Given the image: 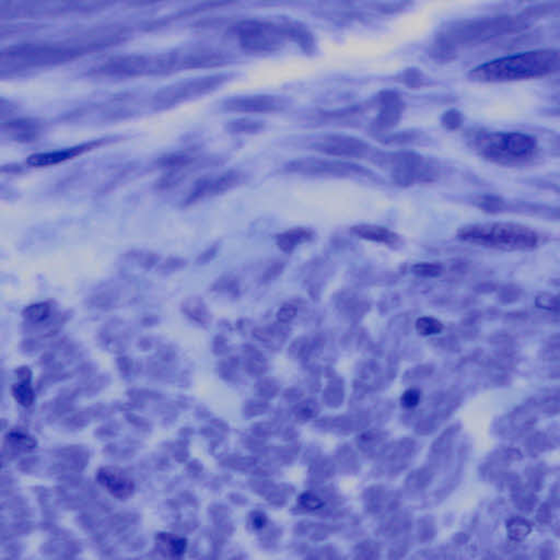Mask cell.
Wrapping results in <instances>:
<instances>
[{
	"label": "cell",
	"mask_w": 560,
	"mask_h": 560,
	"mask_svg": "<svg viewBox=\"0 0 560 560\" xmlns=\"http://www.w3.org/2000/svg\"><path fill=\"white\" fill-rule=\"evenodd\" d=\"M420 399H422V394L418 390L409 389L401 397V405L405 408H415L418 406Z\"/></svg>",
	"instance_id": "obj_29"
},
{
	"label": "cell",
	"mask_w": 560,
	"mask_h": 560,
	"mask_svg": "<svg viewBox=\"0 0 560 560\" xmlns=\"http://www.w3.org/2000/svg\"><path fill=\"white\" fill-rule=\"evenodd\" d=\"M297 316V308L293 304H283L281 308L278 310L277 320L279 323L287 324L290 323L291 320Z\"/></svg>",
	"instance_id": "obj_30"
},
{
	"label": "cell",
	"mask_w": 560,
	"mask_h": 560,
	"mask_svg": "<svg viewBox=\"0 0 560 560\" xmlns=\"http://www.w3.org/2000/svg\"><path fill=\"white\" fill-rule=\"evenodd\" d=\"M248 366L253 374H260L263 370V362L258 356H251L248 360Z\"/></svg>",
	"instance_id": "obj_31"
},
{
	"label": "cell",
	"mask_w": 560,
	"mask_h": 560,
	"mask_svg": "<svg viewBox=\"0 0 560 560\" xmlns=\"http://www.w3.org/2000/svg\"><path fill=\"white\" fill-rule=\"evenodd\" d=\"M283 108L281 98L265 94L237 96L229 98L223 103V109L227 111L245 114L274 113Z\"/></svg>",
	"instance_id": "obj_12"
},
{
	"label": "cell",
	"mask_w": 560,
	"mask_h": 560,
	"mask_svg": "<svg viewBox=\"0 0 560 560\" xmlns=\"http://www.w3.org/2000/svg\"><path fill=\"white\" fill-rule=\"evenodd\" d=\"M19 382L13 386V395L15 401L23 407H29L34 401V391L31 385V374L27 368L19 369Z\"/></svg>",
	"instance_id": "obj_17"
},
{
	"label": "cell",
	"mask_w": 560,
	"mask_h": 560,
	"mask_svg": "<svg viewBox=\"0 0 560 560\" xmlns=\"http://www.w3.org/2000/svg\"><path fill=\"white\" fill-rule=\"evenodd\" d=\"M6 133L17 142H32L38 138L40 126L38 121L30 119H11L3 125Z\"/></svg>",
	"instance_id": "obj_15"
},
{
	"label": "cell",
	"mask_w": 560,
	"mask_h": 560,
	"mask_svg": "<svg viewBox=\"0 0 560 560\" xmlns=\"http://www.w3.org/2000/svg\"><path fill=\"white\" fill-rule=\"evenodd\" d=\"M264 128L262 121H252V119H237L231 121L228 129L233 134H254Z\"/></svg>",
	"instance_id": "obj_24"
},
{
	"label": "cell",
	"mask_w": 560,
	"mask_h": 560,
	"mask_svg": "<svg viewBox=\"0 0 560 560\" xmlns=\"http://www.w3.org/2000/svg\"><path fill=\"white\" fill-rule=\"evenodd\" d=\"M316 148L325 154L341 156H361L368 149L367 145L360 139L341 135L324 137L316 144Z\"/></svg>",
	"instance_id": "obj_14"
},
{
	"label": "cell",
	"mask_w": 560,
	"mask_h": 560,
	"mask_svg": "<svg viewBox=\"0 0 560 560\" xmlns=\"http://www.w3.org/2000/svg\"><path fill=\"white\" fill-rule=\"evenodd\" d=\"M265 522L266 519L265 517H263V515H260V517H254V519H253V526L256 529H260L264 526Z\"/></svg>",
	"instance_id": "obj_32"
},
{
	"label": "cell",
	"mask_w": 560,
	"mask_h": 560,
	"mask_svg": "<svg viewBox=\"0 0 560 560\" xmlns=\"http://www.w3.org/2000/svg\"><path fill=\"white\" fill-rule=\"evenodd\" d=\"M519 20L510 17H499L490 20L473 21L463 23L461 26L455 27L445 32L441 40L443 50H453L464 45L478 43L484 40L496 38V36L515 30L519 28Z\"/></svg>",
	"instance_id": "obj_6"
},
{
	"label": "cell",
	"mask_w": 560,
	"mask_h": 560,
	"mask_svg": "<svg viewBox=\"0 0 560 560\" xmlns=\"http://www.w3.org/2000/svg\"><path fill=\"white\" fill-rule=\"evenodd\" d=\"M235 36L239 44L246 51L273 52L281 46L286 38H290V23L275 24L250 19L237 24Z\"/></svg>",
	"instance_id": "obj_7"
},
{
	"label": "cell",
	"mask_w": 560,
	"mask_h": 560,
	"mask_svg": "<svg viewBox=\"0 0 560 560\" xmlns=\"http://www.w3.org/2000/svg\"><path fill=\"white\" fill-rule=\"evenodd\" d=\"M441 270V266L432 264V263H420L414 266L415 273L419 276H424V277L438 276Z\"/></svg>",
	"instance_id": "obj_28"
},
{
	"label": "cell",
	"mask_w": 560,
	"mask_h": 560,
	"mask_svg": "<svg viewBox=\"0 0 560 560\" xmlns=\"http://www.w3.org/2000/svg\"><path fill=\"white\" fill-rule=\"evenodd\" d=\"M96 480L106 492L117 499H126L134 492L133 480L117 467H102L98 469Z\"/></svg>",
	"instance_id": "obj_13"
},
{
	"label": "cell",
	"mask_w": 560,
	"mask_h": 560,
	"mask_svg": "<svg viewBox=\"0 0 560 560\" xmlns=\"http://www.w3.org/2000/svg\"><path fill=\"white\" fill-rule=\"evenodd\" d=\"M156 542L159 544L160 547L168 555L173 556V557H179L182 556L186 550V540L184 538H177L171 534H161L156 536Z\"/></svg>",
	"instance_id": "obj_19"
},
{
	"label": "cell",
	"mask_w": 560,
	"mask_h": 560,
	"mask_svg": "<svg viewBox=\"0 0 560 560\" xmlns=\"http://www.w3.org/2000/svg\"><path fill=\"white\" fill-rule=\"evenodd\" d=\"M353 233L364 240L382 244H395L399 241V235L388 228L378 226H358L353 228Z\"/></svg>",
	"instance_id": "obj_16"
},
{
	"label": "cell",
	"mask_w": 560,
	"mask_h": 560,
	"mask_svg": "<svg viewBox=\"0 0 560 560\" xmlns=\"http://www.w3.org/2000/svg\"><path fill=\"white\" fill-rule=\"evenodd\" d=\"M459 239L469 244L502 251H529L538 246L540 235L525 226L513 222H484L459 229Z\"/></svg>",
	"instance_id": "obj_4"
},
{
	"label": "cell",
	"mask_w": 560,
	"mask_h": 560,
	"mask_svg": "<svg viewBox=\"0 0 560 560\" xmlns=\"http://www.w3.org/2000/svg\"><path fill=\"white\" fill-rule=\"evenodd\" d=\"M559 54L555 50H536L505 56L478 65L469 73L477 82H510L540 78L557 71Z\"/></svg>",
	"instance_id": "obj_2"
},
{
	"label": "cell",
	"mask_w": 560,
	"mask_h": 560,
	"mask_svg": "<svg viewBox=\"0 0 560 560\" xmlns=\"http://www.w3.org/2000/svg\"><path fill=\"white\" fill-rule=\"evenodd\" d=\"M189 69V51H184L113 56L92 67L90 73L96 77L127 79L162 76Z\"/></svg>",
	"instance_id": "obj_3"
},
{
	"label": "cell",
	"mask_w": 560,
	"mask_h": 560,
	"mask_svg": "<svg viewBox=\"0 0 560 560\" xmlns=\"http://www.w3.org/2000/svg\"><path fill=\"white\" fill-rule=\"evenodd\" d=\"M476 152L488 161L515 164L532 159L538 150L534 137L519 131H498L474 138Z\"/></svg>",
	"instance_id": "obj_5"
},
{
	"label": "cell",
	"mask_w": 560,
	"mask_h": 560,
	"mask_svg": "<svg viewBox=\"0 0 560 560\" xmlns=\"http://www.w3.org/2000/svg\"><path fill=\"white\" fill-rule=\"evenodd\" d=\"M52 308L47 302L33 303L23 311V316L31 323H42L51 316Z\"/></svg>",
	"instance_id": "obj_21"
},
{
	"label": "cell",
	"mask_w": 560,
	"mask_h": 560,
	"mask_svg": "<svg viewBox=\"0 0 560 560\" xmlns=\"http://www.w3.org/2000/svg\"><path fill=\"white\" fill-rule=\"evenodd\" d=\"M286 170L293 173L307 175H361L364 170L355 164L346 162L327 161V160H295L286 165Z\"/></svg>",
	"instance_id": "obj_10"
},
{
	"label": "cell",
	"mask_w": 560,
	"mask_h": 560,
	"mask_svg": "<svg viewBox=\"0 0 560 560\" xmlns=\"http://www.w3.org/2000/svg\"><path fill=\"white\" fill-rule=\"evenodd\" d=\"M311 235H312L309 230L302 229V228L291 229L278 237L277 244L280 250L283 252H293L298 245L307 242Z\"/></svg>",
	"instance_id": "obj_18"
},
{
	"label": "cell",
	"mask_w": 560,
	"mask_h": 560,
	"mask_svg": "<svg viewBox=\"0 0 560 560\" xmlns=\"http://www.w3.org/2000/svg\"><path fill=\"white\" fill-rule=\"evenodd\" d=\"M189 169L191 167L167 170V172L156 182V189L159 191H168V189L177 186L187 177Z\"/></svg>",
	"instance_id": "obj_20"
},
{
	"label": "cell",
	"mask_w": 560,
	"mask_h": 560,
	"mask_svg": "<svg viewBox=\"0 0 560 560\" xmlns=\"http://www.w3.org/2000/svg\"><path fill=\"white\" fill-rule=\"evenodd\" d=\"M242 181V175L235 170L222 172L215 177H205L198 179L189 191L185 205H194L202 200L223 194L235 189Z\"/></svg>",
	"instance_id": "obj_9"
},
{
	"label": "cell",
	"mask_w": 560,
	"mask_h": 560,
	"mask_svg": "<svg viewBox=\"0 0 560 560\" xmlns=\"http://www.w3.org/2000/svg\"><path fill=\"white\" fill-rule=\"evenodd\" d=\"M299 505L307 511H316V510L323 508L324 502L318 496L311 494V492H306L299 498Z\"/></svg>",
	"instance_id": "obj_27"
},
{
	"label": "cell",
	"mask_w": 560,
	"mask_h": 560,
	"mask_svg": "<svg viewBox=\"0 0 560 560\" xmlns=\"http://www.w3.org/2000/svg\"><path fill=\"white\" fill-rule=\"evenodd\" d=\"M383 112L381 114L382 123L388 124L394 121L397 114V101L394 96H385L383 98Z\"/></svg>",
	"instance_id": "obj_26"
},
{
	"label": "cell",
	"mask_w": 560,
	"mask_h": 560,
	"mask_svg": "<svg viewBox=\"0 0 560 560\" xmlns=\"http://www.w3.org/2000/svg\"><path fill=\"white\" fill-rule=\"evenodd\" d=\"M106 142V139H98L92 142H84L76 146L63 148V149L53 150V152H38L31 154L27 160V163L33 168H46L57 165L59 163L75 159L77 156H82L86 152H91L98 147Z\"/></svg>",
	"instance_id": "obj_11"
},
{
	"label": "cell",
	"mask_w": 560,
	"mask_h": 560,
	"mask_svg": "<svg viewBox=\"0 0 560 560\" xmlns=\"http://www.w3.org/2000/svg\"><path fill=\"white\" fill-rule=\"evenodd\" d=\"M532 531L530 522L523 520L521 517L510 520L507 524V532L509 538L515 542L524 540Z\"/></svg>",
	"instance_id": "obj_22"
},
{
	"label": "cell",
	"mask_w": 560,
	"mask_h": 560,
	"mask_svg": "<svg viewBox=\"0 0 560 560\" xmlns=\"http://www.w3.org/2000/svg\"><path fill=\"white\" fill-rule=\"evenodd\" d=\"M123 38L121 32L96 33L80 40L28 42L3 48L1 51L3 73H20L46 68L75 61L96 50L115 45Z\"/></svg>",
	"instance_id": "obj_1"
},
{
	"label": "cell",
	"mask_w": 560,
	"mask_h": 560,
	"mask_svg": "<svg viewBox=\"0 0 560 560\" xmlns=\"http://www.w3.org/2000/svg\"><path fill=\"white\" fill-rule=\"evenodd\" d=\"M416 331L422 336H434L443 331V324L432 316H422L416 322Z\"/></svg>",
	"instance_id": "obj_23"
},
{
	"label": "cell",
	"mask_w": 560,
	"mask_h": 560,
	"mask_svg": "<svg viewBox=\"0 0 560 560\" xmlns=\"http://www.w3.org/2000/svg\"><path fill=\"white\" fill-rule=\"evenodd\" d=\"M227 75H212L200 77L191 80L181 81L171 86L164 87L156 92L152 98V103L158 110H165L185 103L194 98L216 91L227 82Z\"/></svg>",
	"instance_id": "obj_8"
},
{
	"label": "cell",
	"mask_w": 560,
	"mask_h": 560,
	"mask_svg": "<svg viewBox=\"0 0 560 560\" xmlns=\"http://www.w3.org/2000/svg\"><path fill=\"white\" fill-rule=\"evenodd\" d=\"M8 442L21 451H31L36 447V441L32 436L21 432H13L8 434Z\"/></svg>",
	"instance_id": "obj_25"
}]
</instances>
